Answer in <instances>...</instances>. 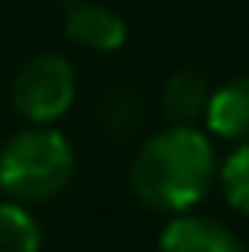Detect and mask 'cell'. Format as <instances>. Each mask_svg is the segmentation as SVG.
Masks as SVG:
<instances>
[{
  "label": "cell",
  "mask_w": 249,
  "mask_h": 252,
  "mask_svg": "<svg viewBox=\"0 0 249 252\" xmlns=\"http://www.w3.org/2000/svg\"><path fill=\"white\" fill-rule=\"evenodd\" d=\"M130 194L147 211L184 215L218 184L215 140L202 126H171L147 136L126 170Z\"/></svg>",
  "instance_id": "1"
},
{
  "label": "cell",
  "mask_w": 249,
  "mask_h": 252,
  "mask_svg": "<svg viewBox=\"0 0 249 252\" xmlns=\"http://www.w3.org/2000/svg\"><path fill=\"white\" fill-rule=\"evenodd\" d=\"M75 177V150L55 126H24L0 147V194L21 205L58 198Z\"/></svg>",
  "instance_id": "2"
},
{
  "label": "cell",
  "mask_w": 249,
  "mask_h": 252,
  "mask_svg": "<svg viewBox=\"0 0 249 252\" xmlns=\"http://www.w3.org/2000/svg\"><path fill=\"white\" fill-rule=\"evenodd\" d=\"M79 95L75 65L65 55L44 51L28 58L10 79V106L31 126H55L69 116Z\"/></svg>",
  "instance_id": "3"
},
{
  "label": "cell",
  "mask_w": 249,
  "mask_h": 252,
  "mask_svg": "<svg viewBox=\"0 0 249 252\" xmlns=\"http://www.w3.org/2000/svg\"><path fill=\"white\" fill-rule=\"evenodd\" d=\"M62 28H65V38L85 51L113 55L126 44V21L113 7L96 0H72L65 7Z\"/></svg>",
  "instance_id": "4"
},
{
  "label": "cell",
  "mask_w": 249,
  "mask_h": 252,
  "mask_svg": "<svg viewBox=\"0 0 249 252\" xmlns=\"http://www.w3.org/2000/svg\"><path fill=\"white\" fill-rule=\"evenodd\" d=\"M157 252H246V246L218 218L184 211L164 225L157 239Z\"/></svg>",
  "instance_id": "5"
},
{
  "label": "cell",
  "mask_w": 249,
  "mask_h": 252,
  "mask_svg": "<svg viewBox=\"0 0 249 252\" xmlns=\"http://www.w3.org/2000/svg\"><path fill=\"white\" fill-rule=\"evenodd\" d=\"M205 133L222 143H246L249 140V75H236L215 85L205 113Z\"/></svg>",
  "instance_id": "6"
},
{
  "label": "cell",
  "mask_w": 249,
  "mask_h": 252,
  "mask_svg": "<svg viewBox=\"0 0 249 252\" xmlns=\"http://www.w3.org/2000/svg\"><path fill=\"white\" fill-rule=\"evenodd\" d=\"M212 99V82L195 68H178L161 85V113L171 126H202Z\"/></svg>",
  "instance_id": "7"
},
{
  "label": "cell",
  "mask_w": 249,
  "mask_h": 252,
  "mask_svg": "<svg viewBox=\"0 0 249 252\" xmlns=\"http://www.w3.org/2000/svg\"><path fill=\"white\" fill-rule=\"evenodd\" d=\"M96 116H99V129L106 136H113L116 143H126L143 126V99L130 85H113L109 92H103Z\"/></svg>",
  "instance_id": "8"
},
{
  "label": "cell",
  "mask_w": 249,
  "mask_h": 252,
  "mask_svg": "<svg viewBox=\"0 0 249 252\" xmlns=\"http://www.w3.org/2000/svg\"><path fill=\"white\" fill-rule=\"evenodd\" d=\"M0 252H41V225L31 215V205L0 201Z\"/></svg>",
  "instance_id": "9"
},
{
  "label": "cell",
  "mask_w": 249,
  "mask_h": 252,
  "mask_svg": "<svg viewBox=\"0 0 249 252\" xmlns=\"http://www.w3.org/2000/svg\"><path fill=\"white\" fill-rule=\"evenodd\" d=\"M218 188L225 205L249 218V140L236 143L218 164Z\"/></svg>",
  "instance_id": "10"
}]
</instances>
